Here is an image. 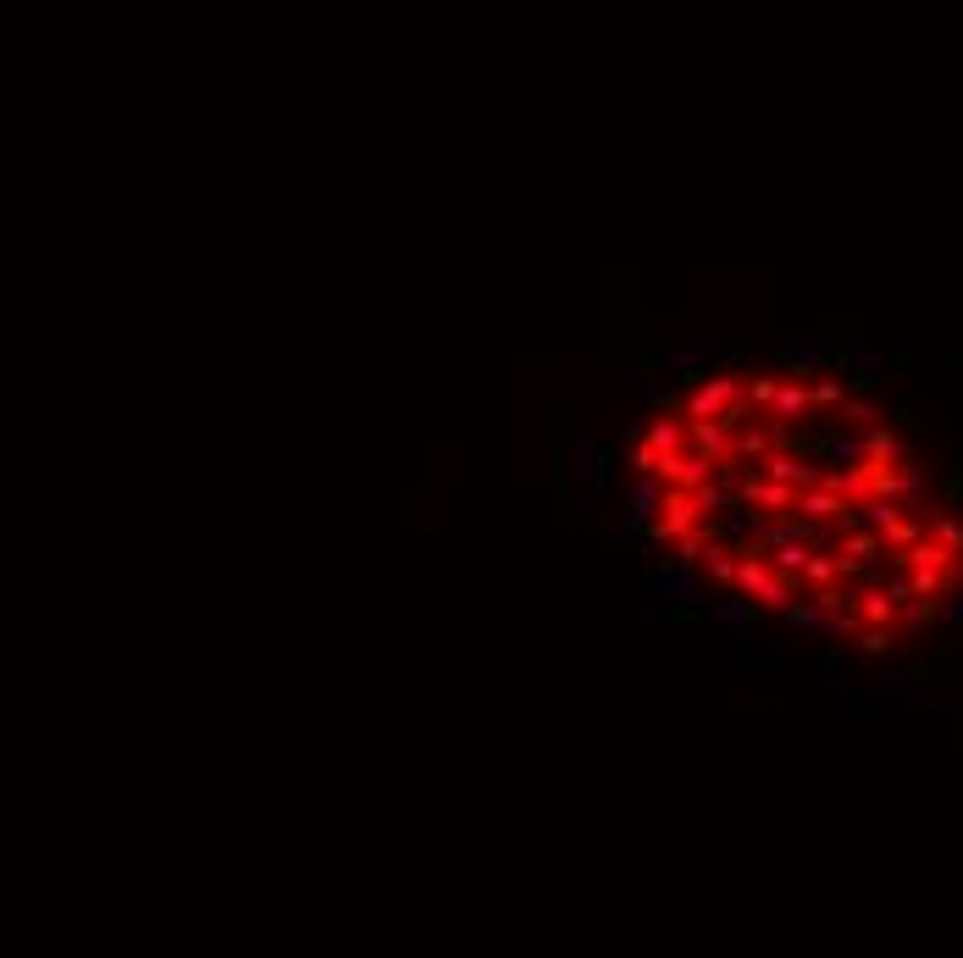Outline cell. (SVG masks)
Returning <instances> with one entry per match:
<instances>
[{
	"label": "cell",
	"mask_w": 963,
	"mask_h": 958,
	"mask_svg": "<svg viewBox=\"0 0 963 958\" xmlns=\"http://www.w3.org/2000/svg\"><path fill=\"white\" fill-rule=\"evenodd\" d=\"M731 438L720 421H687V455H703V460H731Z\"/></svg>",
	"instance_id": "obj_5"
},
{
	"label": "cell",
	"mask_w": 963,
	"mask_h": 958,
	"mask_svg": "<svg viewBox=\"0 0 963 958\" xmlns=\"http://www.w3.org/2000/svg\"><path fill=\"white\" fill-rule=\"evenodd\" d=\"M809 405H820V410H842V405H847V388L836 383V377H820V383L809 388Z\"/></svg>",
	"instance_id": "obj_19"
},
{
	"label": "cell",
	"mask_w": 963,
	"mask_h": 958,
	"mask_svg": "<svg viewBox=\"0 0 963 958\" xmlns=\"http://www.w3.org/2000/svg\"><path fill=\"white\" fill-rule=\"evenodd\" d=\"M703 549H709V538H703V532H687V538L670 543V560H676V565H698Z\"/></svg>",
	"instance_id": "obj_20"
},
{
	"label": "cell",
	"mask_w": 963,
	"mask_h": 958,
	"mask_svg": "<svg viewBox=\"0 0 963 958\" xmlns=\"http://www.w3.org/2000/svg\"><path fill=\"white\" fill-rule=\"evenodd\" d=\"M792 515H797V521H809V527H825V521H847V527L858 532L853 504H847L842 493H831V488H809V493H797Z\"/></svg>",
	"instance_id": "obj_4"
},
{
	"label": "cell",
	"mask_w": 963,
	"mask_h": 958,
	"mask_svg": "<svg viewBox=\"0 0 963 958\" xmlns=\"http://www.w3.org/2000/svg\"><path fill=\"white\" fill-rule=\"evenodd\" d=\"M737 499L742 504H753V510H770V515H792V504H797V493L792 488H781V482H742L737 488Z\"/></svg>",
	"instance_id": "obj_9"
},
{
	"label": "cell",
	"mask_w": 963,
	"mask_h": 958,
	"mask_svg": "<svg viewBox=\"0 0 963 958\" xmlns=\"http://www.w3.org/2000/svg\"><path fill=\"white\" fill-rule=\"evenodd\" d=\"M604 482H609V455L593 444V438H582V444H576V488H582L587 499H598Z\"/></svg>",
	"instance_id": "obj_6"
},
{
	"label": "cell",
	"mask_w": 963,
	"mask_h": 958,
	"mask_svg": "<svg viewBox=\"0 0 963 958\" xmlns=\"http://www.w3.org/2000/svg\"><path fill=\"white\" fill-rule=\"evenodd\" d=\"M825 360H831V355H825L820 344H781V366H786V372H792V383H803V377H814V372H820V366H825Z\"/></svg>",
	"instance_id": "obj_10"
},
{
	"label": "cell",
	"mask_w": 963,
	"mask_h": 958,
	"mask_svg": "<svg viewBox=\"0 0 963 958\" xmlns=\"http://www.w3.org/2000/svg\"><path fill=\"white\" fill-rule=\"evenodd\" d=\"M919 543V521H897L886 538H880V549H914Z\"/></svg>",
	"instance_id": "obj_25"
},
{
	"label": "cell",
	"mask_w": 963,
	"mask_h": 958,
	"mask_svg": "<svg viewBox=\"0 0 963 958\" xmlns=\"http://www.w3.org/2000/svg\"><path fill=\"white\" fill-rule=\"evenodd\" d=\"M637 394L648 399V405H670V388L659 383V377H642V388H637Z\"/></svg>",
	"instance_id": "obj_27"
},
{
	"label": "cell",
	"mask_w": 963,
	"mask_h": 958,
	"mask_svg": "<svg viewBox=\"0 0 963 958\" xmlns=\"http://www.w3.org/2000/svg\"><path fill=\"white\" fill-rule=\"evenodd\" d=\"M842 421H847V427H880V416H875V405H864V399H847V405H842Z\"/></svg>",
	"instance_id": "obj_23"
},
{
	"label": "cell",
	"mask_w": 963,
	"mask_h": 958,
	"mask_svg": "<svg viewBox=\"0 0 963 958\" xmlns=\"http://www.w3.org/2000/svg\"><path fill=\"white\" fill-rule=\"evenodd\" d=\"M892 643H897L892 626H864V632H858V648H864V654H886Z\"/></svg>",
	"instance_id": "obj_24"
},
{
	"label": "cell",
	"mask_w": 963,
	"mask_h": 958,
	"mask_svg": "<svg viewBox=\"0 0 963 958\" xmlns=\"http://www.w3.org/2000/svg\"><path fill=\"white\" fill-rule=\"evenodd\" d=\"M665 372L681 377V383H698V372H709V355H698V349H681V355L665 360Z\"/></svg>",
	"instance_id": "obj_18"
},
{
	"label": "cell",
	"mask_w": 963,
	"mask_h": 958,
	"mask_svg": "<svg viewBox=\"0 0 963 958\" xmlns=\"http://www.w3.org/2000/svg\"><path fill=\"white\" fill-rule=\"evenodd\" d=\"M836 576H842V571H836V554H820V549H814L809 565H803V582H809L814 593H825V587H836Z\"/></svg>",
	"instance_id": "obj_16"
},
{
	"label": "cell",
	"mask_w": 963,
	"mask_h": 958,
	"mask_svg": "<svg viewBox=\"0 0 963 958\" xmlns=\"http://www.w3.org/2000/svg\"><path fill=\"white\" fill-rule=\"evenodd\" d=\"M809 554H814V549H809V543H797V538H792V543H775V549H770V571L792 582V576H803Z\"/></svg>",
	"instance_id": "obj_14"
},
{
	"label": "cell",
	"mask_w": 963,
	"mask_h": 958,
	"mask_svg": "<svg viewBox=\"0 0 963 958\" xmlns=\"http://www.w3.org/2000/svg\"><path fill=\"white\" fill-rule=\"evenodd\" d=\"M753 615H759V610H753V604H742V599H726V604H720V621H726V626H748Z\"/></svg>",
	"instance_id": "obj_26"
},
{
	"label": "cell",
	"mask_w": 963,
	"mask_h": 958,
	"mask_svg": "<svg viewBox=\"0 0 963 958\" xmlns=\"http://www.w3.org/2000/svg\"><path fill=\"white\" fill-rule=\"evenodd\" d=\"M952 626H963V599H958V604H952Z\"/></svg>",
	"instance_id": "obj_29"
},
{
	"label": "cell",
	"mask_w": 963,
	"mask_h": 958,
	"mask_svg": "<svg viewBox=\"0 0 963 958\" xmlns=\"http://www.w3.org/2000/svg\"><path fill=\"white\" fill-rule=\"evenodd\" d=\"M775 388H781V377H748V383H742V399H753V405L770 410L775 405Z\"/></svg>",
	"instance_id": "obj_21"
},
{
	"label": "cell",
	"mask_w": 963,
	"mask_h": 958,
	"mask_svg": "<svg viewBox=\"0 0 963 958\" xmlns=\"http://www.w3.org/2000/svg\"><path fill=\"white\" fill-rule=\"evenodd\" d=\"M698 565H703V571H709L720 587H737V549H731V543H709Z\"/></svg>",
	"instance_id": "obj_13"
},
{
	"label": "cell",
	"mask_w": 963,
	"mask_h": 958,
	"mask_svg": "<svg viewBox=\"0 0 963 958\" xmlns=\"http://www.w3.org/2000/svg\"><path fill=\"white\" fill-rule=\"evenodd\" d=\"M930 543H941V549L958 560V554H963V527L952 521V515H941V521H936V538H930Z\"/></svg>",
	"instance_id": "obj_22"
},
{
	"label": "cell",
	"mask_w": 963,
	"mask_h": 958,
	"mask_svg": "<svg viewBox=\"0 0 963 958\" xmlns=\"http://www.w3.org/2000/svg\"><path fill=\"white\" fill-rule=\"evenodd\" d=\"M642 444L654 449V455H681V449H687V421L665 410V416H654L642 427Z\"/></svg>",
	"instance_id": "obj_8"
},
{
	"label": "cell",
	"mask_w": 963,
	"mask_h": 958,
	"mask_svg": "<svg viewBox=\"0 0 963 958\" xmlns=\"http://www.w3.org/2000/svg\"><path fill=\"white\" fill-rule=\"evenodd\" d=\"M659 504H665V488H659L654 477H637V482H631L626 510L609 521V532H620V538H626V532H648L659 521Z\"/></svg>",
	"instance_id": "obj_2"
},
{
	"label": "cell",
	"mask_w": 963,
	"mask_h": 958,
	"mask_svg": "<svg viewBox=\"0 0 963 958\" xmlns=\"http://www.w3.org/2000/svg\"><path fill=\"white\" fill-rule=\"evenodd\" d=\"M903 460V444H897L892 427H869L864 432V466H897Z\"/></svg>",
	"instance_id": "obj_11"
},
{
	"label": "cell",
	"mask_w": 963,
	"mask_h": 958,
	"mask_svg": "<svg viewBox=\"0 0 963 958\" xmlns=\"http://www.w3.org/2000/svg\"><path fill=\"white\" fill-rule=\"evenodd\" d=\"M781 621H786V626H792V632H809V637H825V610H820V604H814V593H809V599H797V604H792V610H786V615H781Z\"/></svg>",
	"instance_id": "obj_15"
},
{
	"label": "cell",
	"mask_w": 963,
	"mask_h": 958,
	"mask_svg": "<svg viewBox=\"0 0 963 958\" xmlns=\"http://www.w3.org/2000/svg\"><path fill=\"white\" fill-rule=\"evenodd\" d=\"M692 593H698V571H692V565H676V560L659 565L654 604H676V610H681V599H692Z\"/></svg>",
	"instance_id": "obj_7"
},
{
	"label": "cell",
	"mask_w": 963,
	"mask_h": 958,
	"mask_svg": "<svg viewBox=\"0 0 963 958\" xmlns=\"http://www.w3.org/2000/svg\"><path fill=\"white\" fill-rule=\"evenodd\" d=\"M620 438H626L631 449H642V421H637V416H626V427H620Z\"/></svg>",
	"instance_id": "obj_28"
},
{
	"label": "cell",
	"mask_w": 963,
	"mask_h": 958,
	"mask_svg": "<svg viewBox=\"0 0 963 958\" xmlns=\"http://www.w3.org/2000/svg\"><path fill=\"white\" fill-rule=\"evenodd\" d=\"M897 560H903V565H914V571H930V576H947L952 565H958L947 549H941V543H930V538H919L914 549H908V554H897Z\"/></svg>",
	"instance_id": "obj_12"
},
{
	"label": "cell",
	"mask_w": 963,
	"mask_h": 958,
	"mask_svg": "<svg viewBox=\"0 0 963 958\" xmlns=\"http://www.w3.org/2000/svg\"><path fill=\"white\" fill-rule=\"evenodd\" d=\"M698 504H692V493H681V488H665V504H659V521L648 527V538L654 543H676V538H687V532H698Z\"/></svg>",
	"instance_id": "obj_3"
},
{
	"label": "cell",
	"mask_w": 963,
	"mask_h": 958,
	"mask_svg": "<svg viewBox=\"0 0 963 958\" xmlns=\"http://www.w3.org/2000/svg\"><path fill=\"white\" fill-rule=\"evenodd\" d=\"M731 499H737V488H731V482H703V488L692 493V504H698V515H714V510H726Z\"/></svg>",
	"instance_id": "obj_17"
},
{
	"label": "cell",
	"mask_w": 963,
	"mask_h": 958,
	"mask_svg": "<svg viewBox=\"0 0 963 958\" xmlns=\"http://www.w3.org/2000/svg\"><path fill=\"white\" fill-rule=\"evenodd\" d=\"M742 383H748V377H731V372L698 377L692 394L681 399V421H720L731 405H742Z\"/></svg>",
	"instance_id": "obj_1"
}]
</instances>
